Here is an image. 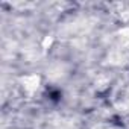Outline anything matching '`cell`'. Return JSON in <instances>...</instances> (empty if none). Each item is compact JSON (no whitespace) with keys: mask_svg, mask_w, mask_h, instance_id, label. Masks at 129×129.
<instances>
[{"mask_svg":"<svg viewBox=\"0 0 129 129\" xmlns=\"http://www.w3.org/2000/svg\"><path fill=\"white\" fill-rule=\"evenodd\" d=\"M20 84L27 94H34V93H37V90L41 85V78L37 73H29V75H24L20 78Z\"/></svg>","mask_w":129,"mask_h":129,"instance_id":"1","label":"cell"},{"mask_svg":"<svg viewBox=\"0 0 129 129\" xmlns=\"http://www.w3.org/2000/svg\"><path fill=\"white\" fill-rule=\"evenodd\" d=\"M52 43H53V37H52V35H47V37L43 40V49L47 50V49L52 46Z\"/></svg>","mask_w":129,"mask_h":129,"instance_id":"2","label":"cell"}]
</instances>
